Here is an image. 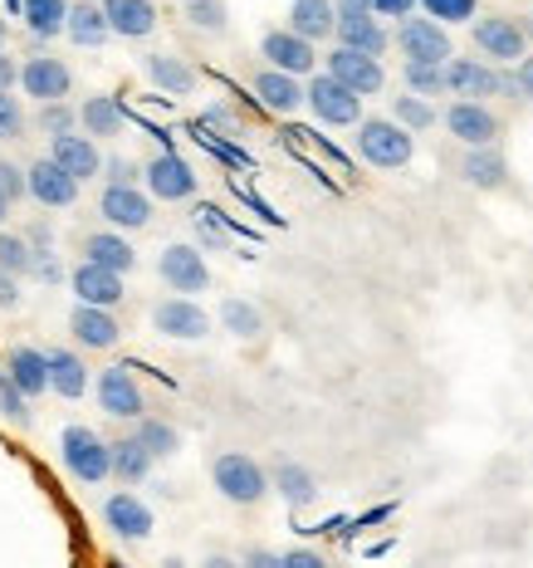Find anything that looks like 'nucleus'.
Returning a JSON list of instances; mask_svg holds the SVG:
<instances>
[{"label": "nucleus", "instance_id": "nucleus-44", "mask_svg": "<svg viewBox=\"0 0 533 568\" xmlns=\"http://www.w3.org/2000/svg\"><path fill=\"white\" fill-rule=\"evenodd\" d=\"M186 20L206 34H225V6L221 0H186Z\"/></svg>", "mask_w": 533, "mask_h": 568}, {"label": "nucleus", "instance_id": "nucleus-14", "mask_svg": "<svg viewBox=\"0 0 533 568\" xmlns=\"http://www.w3.org/2000/svg\"><path fill=\"white\" fill-rule=\"evenodd\" d=\"M445 128H450V138H460L465 148H480V142L500 138V118L484 109L480 99H455V103H450V109H445Z\"/></svg>", "mask_w": 533, "mask_h": 568}, {"label": "nucleus", "instance_id": "nucleus-31", "mask_svg": "<svg viewBox=\"0 0 533 568\" xmlns=\"http://www.w3.org/2000/svg\"><path fill=\"white\" fill-rule=\"evenodd\" d=\"M186 133L196 138V148H206L211 158H221L230 172H255V158H250V152H245L240 142H225L216 128L206 123V118H192V123H186Z\"/></svg>", "mask_w": 533, "mask_h": 568}, {"label": "nucleus", "instance_id": "nucleus-64", "mask_svg": "<svg viewBox=\"0 0 533 568\" xmlns=\"http://www.w3.org/2000/svg\"><path fill=\"white\" fill-rule=\"evenodd\" d=\"M0 34H6V20H0Z\"/></svg>", "mask_w": 533, "mask_h": 568}, {"label": "nucleus", "instance_id": "nucleus-3", "mask_svg": "<svg viewBox=\"0 0 533 568\" xmlns=\"http://www.w3.org/2000/svg\"><path fill=\"white\" fill-rule=\"evenodd\" d=\"M211 480L230 505H259L269 490V476L259 470V460H250L245 452H221L216 466H211Z\"/></svg>", "mask_w": 533, "mask_h": 568}, {"label": "nucleus", "instance_id": "nucleus-16", "mask_svg": "<svg viewBox=\"0 0 533 568\" xmlns=\"http://www.w3.org/2000/svg\"><path fill=\"white\" fill-rule=\"evenodd\" d=\"M30 196L40 201V206H74L79 196V176L64 168V162L54 158H40L30 168Z\"/></svg>", "mask_w": 533, "mask_h": 568}, {"label": "nucleus", "instance_id": "nucleus-55", "mask_svg": "<svg viewBox=\"0 0 533 568\" xmlns=\"http://www.w3.org/2000/svg\"><path fill=\"white\" fill-rule=\"evenodd\" d=\"M20 84V69H16V59H10L6 50H0V93H10Z\"/></svg>", "mask_w": 533, "mask_h": 568}, {"label": "nucleus", "instance_id": "nucleus-15", "mask_svg": "<svg viewBox=\"0 0 533 568\" xmlns=\"http://www.w3.org/2000/svg\"><path fill=\"white\" fill-rule=\"evenodd\" d=\"M259 54H265L275 69H284V74H309L318 64L314 40H304L299 30H269L265 40H259Z\"/></svg>", "mask_w": 533, "mask_h": 568}, {"label": "nucleus", "instance_id": "nucleus-50", "mask_svg": "<svg viewBox=\"0 0 533 568\" xmlns=\"http://www.w3.org/2000/svg\"><path fill=\"white\" fill-rule=\"evenodd\" d=\"M40 128H50V133H69L74 128V109H64V103H40Z\"/></svg>", "mask_w": 533, "mask_h": 568}, {"label": "nucleus", "instance_id": "nucleus-23", "mask_svg": "<svg viewBox=\"0 0 533 568\" xmlns=\"http://www.w3.org/2000/svg\"><path fill=\"white\" fill-rule=\"evenodd\" d=\"M50 158H54V162H64V168L74 172L79 182H89V176H99V172H103V158H99V148H93V138H79L74 128H69V133H54Z\"/></svg>", "mask_w": 533, "mask_h": 568}, {"label": "nucleus", "instance_id": "nucleus-59", "mask_svg": "<svg viewBox=\"0 0 533 568\" xmlns=\"http://www.w3.org/2000/svg\"><path fill=\"white\" fill-rule=\"evenodd\" d=\"M30 245H34V255H50V245H54L50 226H30Z\"/></svg>", "mask_w": 533, "mask_h": 568}, {"label": "nucleus", "instance_id": "nucleus-51", "mask_svg": "<svg viewBox=\"0 0 533 568\" xmlns=\"http://www.w3.org/2000/svg\"><path fill=\"white\" fill-rule=\"evenodd\" d=\"M0 192H6L10 201L30 196V172H20V168H10V162H0Z\"/></svg>", "mask_w": 533, "mask_h": 568}, {"label": "nucleus", "instance_id": "nucleus-58", "mask_svg": "<svg viewBox=\"0 0 533 568\" xmlns=\"http://www.w3.org/2000/svg\"><path fill=\"white\" fill-rule=\"evenodd\" d=\"M34 275H40L44 284H54L59 275H64V270H59V265H54V260H50V255H34Z\"/></svg>", "mask_w": 533, "mask_h": 568}, {"label": "nucleus", "instance_id": "nucleus-54", "mask_svg": "<svg viewBox=\"0 0 533 568\" xmlns=\"http://www.w3.org/2000/svg\"><path fill=\"white\" fill-rule=\"evenodd\" d=\"M103 172H109V182H133V176H137V168L127 158H109V162H103Z\"/></svg>", "mask_w": 533, "mask_h": 568}, {"label": "nucleus", "instance_id": "nucleus-36", "mask_svg": "<svg viewBox=\"0 0 533 568\" xmlns=\"http://www.w3.org/2000/svg\"><path fill=\"white\" fill-rule=\"evenodd\" d=\"M79 123H84L93 138H113L117 128L127 123L123 99H84V109H79Z\"/></svg>", "mask_w": 533, "mask_h": 568}, {"label": "nucleus", "instance_id": "nucleus-30", "mask_svg": "<svg viewBox=\"0 0 533 568\" xmlns=\"http://www.w3.org/2000/svg\"><path fill=\"white\" fill-rule=\"evenodd\" d=\"M44 358H50V387L59 397H84V387H89V368H84V358L79 353H69V348H44Z\"/></svg>", "mask_w": 533, "mask_h": 568}, {"label": "nucleus", "instance_id": "nucleus-56", "mask_svg": "<svg viewBox=\"0 0 533 568\" xmlns=\"http://www.w3.org/2000/svg\"><path fill=\"white\" fill-rule=\"evenodd\" d=\"M16 304H20L16 275H6V270H0V310H16Z\"/></svg>", "mask_w": 533, "mask_h": 568}, {"label": "nucleus", "instance_id": "nucleus-6", "mask_svg": "<svg viewBox=\"0 0 533 568\" xmlns=\"http://www.w3.org/2000/svg\"><path fill=\"white\" fill-rule=\"evenodd\" d=\"M338 6V44H352V50H367V54H377L382 59L387 50V30L377 26V10H367V0H334Z\"/></svg>", "mask_w": 533, "mask_h": 568}, {"label": "nucleus", "instance_id": "nucleus-33", "mask_svg": "<svg viewBox=\"0 0 533 568\" xmlns=\"http://www.w3.org/2000/svg\"><path fill=\"white\" fill-rule=\"evenodd\" d=\"M142 69H147V79H152V84H157L162 93H176V99H186V93L196 89L192 64H182L176 54H147V59H142Z\"/></svg>", "mask_w": 533, "mask_h": 568}, {"label": "nucleus", "instance_id": "nucleus-45", "mask_svg": "<svg viewBox=\"0 0 533 568\" xmlns=\"http://www.w3.org/2000/svg\"><path fill=\"white\" fill-rule=\"evenodd\" d=\"M421 10L441 26H460V20H475V0H421Z\"/></svg>", "mask_w": 533, "mask_h": 568}, {"label": "nucleus", "instance_id": "nucleus-28", "mask_svg": "<svg viewBox=\"0 0 533 568\" xmlns=\"http://www.w3.org/2000/svg\"><path fill=\"white\" fill-rule=\"evenodd\" d=\"M275 490L284 495V505L289 510H304V505H314L318 500V480H314V470L309 466H299V460H279L275 466Z\"/></svg>", "mask_w": 533, "mask_h": 568}, {"label": "nucleus", "instance_id": "nucleus-20", "mask_svg": "<svg viewBox=\"0 0 533 568\" xmlns=\"http://www.w3.org/2000/svg\"><path fill=\"white\" fill-rule=\"evenodd\" d=\"M69 334L84 343V348H113L123 328H117V318L103 310V304H84V300H79L74 314H69Z\"/></svg>", "mask_w": 533, "mask_h": 568}, {"label": "nucleus", "instance_id": "nucleus-9", "mask_svg": "<svg viewBox=\"0 0 533 568\" xmlns=\"http://www.w3.org/2000/svg\"><path fill=\"white\" fill-rule=\"evenodd\" d=\"M20 89H25V99L54 103V99H64V93L74 89V74H69L64 59L40 54V59H25V64H20Z\"/></svg>", "mask_w": 533, "mask_h": 568}, {"label": "nucleus", "instance_id": "nucleus-43", "mask_svg": "<svg viewBox=\"0 0 533 568\" xmlns=\"http://www.w3.org/2000/svg\"><path fill=\"white\" fill-rule=\"evenodd\" d=\"M284 138H299V142H314V148H318V152H324V158H328V162H334V168H338L342 176H352V158H348V152H342V148H338V142H334V138H324V133H318V128H284Z\"/></svg>", "mask_w": 533, "mask_h": 568}, {"label": "nucleus", "instance_id": "nucleus-52", "mask_svg": "<svg viewBox=\"0 0 533 568\" xmlns=\"http://www.w3.org/2000/svg\"><path fill=\"white\" fill-rule=\"evenodd\" d=\"M421 0H367V10H377V16H392V20H401V16H411Z\"/></svg>", "mask_w": 533, "mask_h": 568}, {"label": "nucleus", "instance_id": "nucleus-34", "mask_svg": "<svg viewBox=\"0 0 533 568\" xmlns=\"http://www.w3.org/2000/svg\"><path fill=\"white\" fill-rule=\"evenodd\" d=\"M152 460H157V456L142 446L137 432L123 436V442H113V476H117V480H127V485H133V480H147Z\"/></svg>", "mask_w": 533, "mask_h": 568}, {"label": "nucleus", "instance_id": "nucleus-1", "mask_svg": "<svg viewBox=\"0 0 533 568\" xmlns=\"http://www.w3.org/2000/svg\"><path fill=\"white\" fill-rule=\"evenodd\" d=\"M358 152H362V162H372V168L397 172V168L411 162L417 142H411V128L397 123V118H362L358 123Z\"/></svg>", "mask_w": 533, "mask_h": 568}, {"label": "nucleus", "instance_id": "nucleus-7", "mask_svg": "<svg viewBox=\"0 0 533 568\" xmlns=\"http://www.w3.org/2000/svg\"><path fill=\"white\" fill-rule=\"evenodd\" d=\"M99 211H103V221L117 226V231H142L152 221V196L137 192L133 182H109L103 196H99Z\"/></svg>", "mask_w": 533, "mask_h": 568}, {"label": "nucleus", "instance_id": "nucleus-11", "mask_svg": "<svg viewBox=\"0 0 533 568\" xmlns=\"http://www.w3.org/2000/svg\"><path fill=\"white\" fill-rule=\"evenodd\" d=\"M157 275L167 280L176 294H201L211 284V270H206V260H201L196 245H167L157 260Z\"/></svg>", "mask_w": 533, "mask_h": 568}, {"label": "nucleus", "instance_id": "nucleus-29", "mask_svg": "<svg viewBox=\"0 0 533 568\" xmlns=\"http://www.w3.org/2000/svg\"><path fill=\"white\" fill-rule=\"evenodd\" d=\"M289 30H299L304 40H328L338 30V6L334 0H294Z\"/></svg>", "mask_w": 533, "mask_h": 568}, {"label": "nucleus", "instance_id": "nucleus-8", "mask_svg": "<svg viewBox=\"0 0 533 568\" xmlns=\"http://www.w3.org/2000/svg\"><path fill=\"white\" fill-rule=\"evenodd\" d=\"M152 328L167 338H206L211 334V314L192 304L186 294H172V300L152 304Z\"/></svg>", "mask_w": 533, "mask_h": 568}, {"label": "nucleus", "instance_id": "nucleus-21", "mask_svg": "<svg viewBox=\"0 0 533 568\" xmlns=\"http://www.w3.org/2000/svg\"><path fill=\"white\" fill-rule=\"evenodd\" d=\"M475 44L490 59H524L529 34H524V26H514V20H504V16H484V20H475Z\"/></svg>", "mask_w": 533, "mask_h": 568}, {"label": "nucleus", "instance_id": "nucleus-4", "mask_svg": "<svg viewBox=\"0 0 533 568\" xmlns=\"http://www.w3.org/2000/svg\"><path fill=\"white\" fill-rule=\"evenodd\" d=\"M309 109H314L318 123L348 128V123H362V93L348 89V84H342V79H334V74H318L314 84H309Z\"/></svg>", "mask_w": 533, "mask_h": 568}, {"label": "nucleus", "instance_id": "nucleus-32", "mask_svg": "<svg viewBox=\"0 0 533 568\" xmlns=\"http://www.w3.org/2000/svg\"><path fill=\"white\" fill-rule=\"evenodd\" d=\"M84 260H93V265H109V270H117V275H127V270L137 265V251L123 241V235L93 231V235H84Z\"/></svg>", "mask_w": 533, "mask_h": 568}, {"label": "nucleus", "instance_id": "nucleus-57", "mask_svg": "<svg viewBox=\"0 0 533 568\" xmlns=\"http://www.w3.org/2000/svg\"><path fill=\"white\" fill-rule=\"evenodd\" d=\"M245 564H255V568H284V554H269V549H250V554H245Z\"/></svg>", "mask_w": 533, "mask_h": 568}, {"label": "nucleus", "instance_id": "nucleus-2", "mask_svg": "<svg viewBox=\"0 0 533 568\" xmlns=\"http://www.w3.org/2000/svg\"><path fill=\"white\" fill-rule=\"evenodd\" d=\"M59 456H64V470L84 485H99L113 476V446L103 442L93 426H64L59 436Z\"/></svg>", "mask_w": 533, "mask_h": 568}, {"label": "nucleus", "instance_id": "nucleus-24", "mask_svg": "<svg viewBox=\"0 0 533 568\" xmlns=\"http://www.w3.org/2000/svg\"><path fill=\"white\" fill-rule=\"evenodd\" d=\"M64 30H69V40H74L79 50H99V44L113 34L103 0H99V6H93V0H79V6H69V26Z\"/></svg>", "mask_w": 533, "mask_h": 568}, {"label": "nucleus", "instance_id": "nucleus-53", "mask_svg": "<svg viewBox=\"0 0 533 568\" xmlns=\"http://www.w3.org/2000/svg\"><path fill=\"white\" fill-rule=\"evenodd\" d=\"M284 568H324V554H314V549H289V554H284Z\"/></svg>", "mask_w": 533, "mask_h": 568}, {"label": "nucleus", "instance_id": "nucleus-62", "mask_svg": "<svg viewBox=\"0 0 533 568\" xmlns=\"http://www.w3.org/2000/svg\"><path fill=\"white\" fill-rule=\"evenodd\" d=\"M6 10L10 16H25V0H6Z\"/></svg>", "mask_w": 533, "mask_h": 568}, {"label": "nucleus", "instance_id": "nucleus-47", "mask_svg": "<svg viewBox=\"0 0 533 568\" xmlns=\"http://www.w3.org/2000/svg\"><path fill=\"white\" fill-rule=\"evenodd\" d=\"M0 412H6V417L16 422V426H30V397L20 393V387L10 383V377L0 383Z\"/></svg>", "mask_w": 533, "mask_h": 568}, {"label": "nucleus", "instance_id": "nucleus-19", "mask_svg": "<svg viewBox=\"0 0 533 568\" xmlns=\"http://www.w3.org/2000/svg\"><path fill=\"white\" fill-rule=\"evenodd\" d=\"M445 74H450V93H460V99H494V93H504V74H494L484 59H450Z\"/></svg>", "mask_w": 533, "mask_h": 568}, {"label": "nucleus", "instance_id": "nucleus-13", "mask_svg": "<svg viewBox=\"0 0 533 568\" xmlns=\"http://www.w3.org/2000/svg\"><path fill=\"white\" fill-rule=\"evenodd\" d=\"M99 407L117 422H137L142 412H147V402H142V387L133 383L127 368H103L99 373Z\"/></svg>", "mask_w": 533, "mask_h": 568}, {"label": "nucleus", "instance_id": "nucleus-39", "mask_svg": "<svg viewBox=\"0 0 533 568\" xmlns=\"http://www.w3.org/2000/svg\"><path fill=\"white\" fill-rule=\"evenodd\" d=\"M137 436L152 456H176L182 452V432L172 422H157V417H137Z\"/></svg>", "mask_w": 533, "mask_h": 568}, {"label": "nucleus", "instance_id": "nucleus-40", "mask_svg": "<svg viewBox=\"0 0 533 568\" xmlns=\"http://www.w3.org/2000/svg\"><path fill=\"white\" fill-rule=\"evenodd\" d=\"M407 89L421 93V99H435V93L450 89L445 64H426V59H407Z\"/></svg>", "mask_w": 533, "mask_h": 568}, {"label": "nucleus", "instance_id": "nucleus-41", "mask_svg": "<svg viewBox=\"0 0 533 568\" xmlns=\"http://www.w3.org/2000/svg\"><path fill=\"white\" fill-rule=\"evenodd\" d=\"M0 270H6V275H34L30 235H0Z\"/></svg>", "mask_w": 533, "mask_h": 568}, {"label": "nucleus", "instance_id": "nucleus-46", "mask_svg": "<svg viewBox=\"0 0 533 568\" xmlns=\"http://www.w3.org/2000/svg\"><path fill=\"white\" fill-rule=\"evenodd\" d=\"M230 196H235V201H240V206H250V211H255V216H259V221H265V226H284V216H279V211H275V206H269V201H265V196H259V192H250V186H245V182H235V176H230Z\"/></svg>", "mask_w": 533, "mask_h": 568}, {"label": "nucleus", "instance_id": "nucleus-5", "mask_svg": "<svg viewBox=\"0 0 533 568\" xmlns=\"http://www.w3.org/2000/svg\"><path fill=\"white\" fill-rule=\"evenodd\" d=\"M397 44L407 59H426V64H445L450 59V34L441 20H431V16H401Z\"/></svg>", "mask_w": 533, "mask_h": 568}, {"label": "nucleus", "instance_id": "nucleus-61", "mask_svg": "<svg viewBox=\"0 0 533 568\" xmlns=\"http://www.w3.org/2000/svg\"><path fill=\"white\" fill-rule=\"evenodd\" d=\"M519 93H524V99H533V54L524 59V64H519Z\"/></svg>", "mask_w": 533, "mask_h": 568}, {"label": "nucleus", "instance_id": "nucleus-42", "mask_svg": "<svg viewBox=\"0 0 533 568\" xmlns=\"http://www.w3.org/2000/svg\"><path fill=\"white\" fill-rule=\"evenodd\" d=\"M392 118H397V123H407L411 133L435 128V109L421 99V93H401V99H392Z\"/></svg>", "mask_w": 533, "mask_h": 568}, {"label": "nucleus", "instance_id": "nucleus-18", "mask_svg": "<svg viewBox=\"0 0 533 568\" xmlns=\"http://www.w3.org/2000/svg\"><path fill=\"white\" fill-rule=\"evenodd\" d=\"M103 519H109V529L117 539H127V544H137V539L152 535V510L137 500V495H127V490H117V495L103 500Z\"/></svg>", "mask_w": 533, "mask_h": 568}, {"label": "nucleus", "instance_id": "nucleus-27", "mask_svg": "<svg viewBox=\"0 0 533 568\" xmlns=\"http://www.w3.org/2000/svg\"><path fill=\"white\" fill-rule=\"evenodd\" d=\"M460 172H465L470 186H484V192H494V186L509 182V162H504V152H494V142H480V148H470L465 162H460Z\"/></svg>", "mask_w": 533, "mask_h": 568}, {"label": "nucleus", "instance_id": "nucleus-12", "mask_svg": "<svg viewBox=\"0 0 533 568\" xmlns=\"http://www.w3.org/2000/svg\"><path fill=\"white\" fill-rule=\"evenodd\" d=\"M147 192L157 196V201H192L196 196V186H201V176L186 168L176 152H162L157 162H147Z\"/></svg>", "mask_w": 533, "mask_h": 568}, {"label": "nucleus", "instance_id": "nucleus-37", "mask_svg": "<svg viewBox=\"0 0 533 568\" xmlns=\"http://www.w3.org/2000/svg\"><path fill=\"white\" fill-rule=\"evenodd\" d=\"M221 324H225V334H235V338H259L265 334V314H259L250 300H225L221 304Z\"/></svg>", "mask_w": 533, "mask_h": 568}, {"label": "nucleus", "instance_id": "nucleus-22", "mask_svg": "<svg viewBox=\"0 0 533 568\" xmlns=\"http://www.w3.org/2000/svg\"><path fill=\"white\" fill-rule=\"evenodd\" d=\"M74 294L84 304H103V310H113L117 300H123V275L109 265H93V260H84V265L74 270Z\"/></svg>", "mask_w": 533, "mask_h": 568}, {"label": "nucleus", "instance_id": "nucleus-25", "mask_svg": "<svg viewBox=\"0 0 533 568\" xmlns=\"http://www.w3.org/2000/svg\"><path fill=\"white\" fill-rule=\"evenodd\" d=\"M103 10H109L113 34H123V40H147V34L157 30L152 0H103Z\"/></svg>", "mask_w": 533, "mask_h": 568}, {"label": "nucleus", "instance_id": "nucleus-35", "mask_svg": "<svg viewBox=\"0 0 533 568\" xmlns=\"http://www.w3.org/2000/svg\"><path fill=\"white\" fill-rule=\"evenodd\" d=\"M20 20L30 26L34 40H54V34L69 26V6L64 0H25V16Z\"/></svg>", "mask_w": 533, "mask_h": 568}, {"label": "nucleus", "instance_id": "nucleus-48", "mask_svg": "<svg viewBox=\"0 0 533 568\" xmlns=\"http://www.w3.org/2000/svg\"><path fill=\"white\" fill-rule=\"evenodd\" d=\"M392 515H397V505H377V510H367V515H358V519H342L338 539H352V535H362V529H372V525H387Z\"/></svg>", "mask_w": 533, "mask_h": 568}, {"label": "nucleus", "instance_id": "nucleus-10", "mask_svg": "<svg viewBox=\"0 0 533 568\" xmlns=\"http://www.w3.org/2000/svg\"><path fill=\"white\" fill-rule=\"evenodd\" d=\"M328 74L342 79V84H348V89H358L362 99L387 84V74H382V64H377V54L352 50V44H338V50L328 54Z\"/></svg>", "mask_w": 533, "mask_h": 568}, {"label": "nucleus", "instance_id": "nucleus-17", "mask_svg": "<svg viewBox=\"0 0 533 568\" xmlns=\"http://www.w3.org/2000/svg\"><path fill=\"white\" fill-rule=\"evenodd\" d=\"M255 99H259V109L289 118V113H299L304 103H309V89H299V74L265 69V74H255Z\"/></svg>", "mask_w": 533, "mask_h": 568}, {"label": "nucleus", "instance_id": "nucleus-63", "mask_svg": "<svg viewBox=\"0 0 533 568\" xmlns=\"http://www.w3.org/2000/svg\"><path fill=\"white\" fill-rule=\"evenodd\" d=\"M6 216H10V196L0 192V226H6Z\"/></svg>", "mask_w": 533, "mask_h": 568}, {"label": "nucleus", "instance_id": "nucleus-60", "mask_svg": "<svg viewBox=\"0 0 533 568\" xmlns=\"http://www.w3.org/2000/svg\"><path fill=\"white\" fill-rule=\"evenodd\" d=\"M206 123H211V128H235V113L221 109V103H211V109H206Z\"/></svg>", "mask_w": 533, "mask_h": 568}, {"label": "nucleus", "instance_id": "nucleus-38", "mask_svg": "<svg viewBox=\"0 0 533 568\" xmlns=\"http://www.w3.org/2000/svg\"><path fill=\"white\" fill-rule=\"evenodd\" d=\"M192 226H196V241L206 245V251H221V245H230V226H225V211L211 206V201H201L192 211Z\"/></svg>", "mask_w": 533, "mask_h": 568}, {"label": "nucleus", "instance_id": "nucleus-49", "mask_svg": "<svg viewBox=\"0 0 533 568\" xmlns=\"http://www.w3.org/2000/svg\"><path fill=\"white\" fill-rule=\"evenodd\" d=\"M20 133H25V113H20V99L0 93V142H6V138H20Z\"/></svg>", "mask_w": 533, "mask_h": 568}, {"label": "nucleus", "instance_id": "nucleus-26", "mask_svg": "<svg viewBox=\"0 0 533 568\" xmlns=\"http://www.w3.org/2000/svg\"><path fill=\"white\" fill-rule=\"evenodd\" d=\"M6 373H10V383L20 387L25 397H40L44 387H50V358H44L40 348H10V358H6Z\"/></svg>", "mask_w": 533, "mask_h": 568}]
</instances>
